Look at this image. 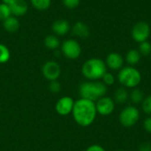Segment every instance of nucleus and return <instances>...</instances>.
Returning a JSON list of instances; mask_svg holds the SVG:
<instances>
[{"label":"nucleus","mask_w":151,"mask_h":151,"mask_svg":"<svg viewBox=\"0 0 151 151\" xmlns=\"http://www.w3.org/2000/svg\"><path fill=\"white\" fill-rule=\"evenodd\" d=\"M138 151H151V143L149 142L141 143L138 148Z\"/></svg>","instance_id":"c85d7f7f"},{"label":"nucleus","mask_w":151,"mask_h":151,"mask_svg":"<svg viewBox=\"0 0 151 151\" xmlns=\"http://www.w3.org/2000/svg\"><path fill=\"white\" fill-rule=\"evenodd\" d=\"M150 26L145 22V21H139L132 28V37L133 39L137 42L138 43H141L142 42L148 41L150 35Z\"/></svg>","instance_id":"0eeeda50"},{"label":"nucleus","mask_w":151,"mask_h":151,"mask_svg":"<svg viewBox=\"0 0 151 151\" xmlns=\"http://www.w3.org/2000/svg\"><path fill=\"white\" fill-rule=\"evenodd\" d=\"M141 58H142V55L140 54L138 50L133 49V50H130L127 51V53L126 54V57H125V60L128 65L134 66L140 62Z\"/></svg>","instance_id":"f3484780"},{"label":"nucleus","mask_w":151,"mask_h":151,"mask_svg":"<svg viewBox=\"0 0 151 151\" xmlns=\"http://www.w3.org/2000/svg\"><path fill=\"white\" fill-rule=\"evenodd\" d=\"M124 58L121 54L118 52H111L107 55L105 59V64L107 68H110L112 71H119L124 67Z\"/></svg>","instance_id":"9b49d317"},{"label":"nucleus","mask_w":151,"mask_h":151,"mask_svg":"<svg viewBox=\"0 0 151 151\" xmlns=\"http://www.w3.org/2000/svg\"><path fill=\"white\" fill-rule=\"evenodd\" d=\"M15 0H2V3H4V4H8L9 6L14 2Z\"/></svg>","instance_id":"7c9ffc66"},{"label":"nucleus","mask_w":151,"mask_h":151,"mask_svg":"<svg viewBox=\"0 0 151 151\" xmlns=\"http://www.w3.org/2000/svg\"><path fill=\"white\" fill-rule=\"evenodd\" d=\"M107 72L105 62L98 58H92L85 61L81 66L82 75L88 81H99Z\"/></svg>","instance_id":"7ed1b4c3"},{"label":"nucleus","mask_w":151,"mask_h":151,"mask_svg":"<svg viewBox=\"0 0 151 151\" xmlns=\"http://www.w3.org/2000/svg\"><path fill=\"white\" fill-rule=\"evenodd\" d=\"M62 3L65 8L73 10V9L77 8L80 5L81 0H62Z\"/></svg>","instance_id":"bb28decb"},{"label":"nucleus","mask_w":151,"mask_h":151,"mask_svg":"<svg viewBox=\"0 0 151 151\" xmlns=\"http://www.w3.org/2000/svg\"><path fill=\"white\" fill-rule=\"evenodd\" d=\"M12 15V14L10 6L6 4L0 3V20L3 22L4 19H6Z\"/></svg>","instance_id":"4be33fe9"},{"label":"nucleus","mask_w":151,"mask_h":151,"mask_svg":"<svg viewBox=\"0 0 151 151\" xmlns=\"http://www.w3.org/2000/svg\"><path fill=\"white\" fill-rule=\"evenodd\" d=\"M141 104H142V111L145 114L151 116V95L145 96V98L143 99V101Z\"/></svg>","instance_id":"b1692460"},{"label":"nucleus","mask_w":151,"mask_h":151,"mask_svg":"<svg viewBox=\"0 0 151 151\" xmlns=\"http://www.w3.org/2000/svg\"><path fill=\"white\" fill-rule=\"evenodd\" d=\"M11 58V52L9 48L3 44L0 43V64H5L10 60Z\"/></svg>","instance_id":"412c9836"},{"label":"nucleus","mask_w":151,"mask_h":151,"mask_svg":"<svg viewBox=\"0 0 151 151\" xmlns=\"http://www.w3.org/2000/svg\"><path fill=\"white\" fill-rule=\"evenodd\" d=\"M72 33L74 36L81 39L88 38L90 35L89 27L87 24H85L82 21H77L73 24V26L71 27Z\"/></svg>","instance_id":"4468645a"},{"label":"nucleus","mask_w":151,"mask_h":151,"mask_svg":"<svg viewBox=\"0 0 151 151\" xmlns=\"http://www.w3.org/2000/svg\"><path fill=\"white\" fill-rule=\"evenodd\" d=\"M116 151H125V150H116Z\"/></svg>","instance_id":"2f4dec72"},{"label":"nucleus","mask_w":151,"mask_h":151,"mask_svg":"<svg viewBox=\"0 0 151 151\" xmlns=\"http://www.w3.org/2000/svg\"><path fill=\"white\" fill-rule=\"evenodd\" d=\"M107 93V86L102 81H88L82 82L79 87L81 98L96 102Z\"/></svg>","instance_id":"f03ea898"},{"label":"nucleus","mask_w":151,"mask_h":151,"mask_svg":"<svg viewBox=\"0 0 151 151\" xmlns=\"http://www.w3.org/2000/svg\"><path fill=\"white\" fill-rule=\"evenodd\" d=\"M20 27V22L19 19L15 16H10L3 21V27L6 32L14 33L19 30Z\"/></svg>","instance_id":"2eb2a0df"},{"label":"nucleus","mask_w":151,"mask_h":151,"mask_svg":"<svg viewBox=\"0 0 151 151\" xmlns=\"http://www.w3.org/2000/svg\"><path fill=\"white\" fill-rule=\"evenodd\" d=\"M143 127L145 131L151 134V116L147 117L143 121Z\"/></svg>","instance_id":"cd10ccee"},{"label":"nucleus","mask_w":151,"mask_h":151,"mask_svg":"<svg viewBox=\"0 0 151 151\" xmlns=\"http://www.w3.org/2000/svg\"><path fill=\"white\" fill-rule=\"evenodd\" d=\"M49 90L51 92V93H54V94H58L61 91V84L60 82L57 80V81H50L49 83Z\"/></svg>","instance_id":"a878e982"},{"label":"nucleus","mask_w":151,"mask_h":151,"mask_svg":"<svg viewBox=\"0 0 151 151\" xmlns=\"http://www.w3.org/2000/svg\"><path fill=\"white\" fill-rule=\"evenodd\" d=\"M52 31L57 36H64L71 31V25L68 20L65 19H56L52 24Z\"/></svg>","instance_id":"f8f14e48"},{"label":"nucleus","mask_w":151,"mask_h":151,"mask_svg":"<svg viewBox=\"0 0 151 151\" xmlns=\"http://www.w3.org/2000/svg\"><path fill=\"white\" fill-rule=\"evenodd\" d=\"M10 8L12 16L18 18L27 14L28 11V4L26 0H15L10 5Z\"/></svg>","instance_id":"ddd939ff"},{"label":"nucleus","mask_w":151,"mask_h":151,"mask_svg":"<svg viewBox=\"0 0 151 151\" xmlns=\"http://www.w3.org/2000/svg\"><path fill=\"white\" fill-rule=\"evenodd\" d=\"M72 115L74 121L79 126L83 127L91 126L97 115L95 102L84 98L76 100L74 102Z\"/></svg>","instance_id":"f257e3e1"},{"label":"nucleus","mask_w":151,"mask_h":151,"mask_svg":"<svg viewBox=\"0 0 151 151\" xmlns=\"http://www.w3.org/2000/svg\"><path fill=\"white\" fill-rule=\"evenodd\" d=\"M85 151H106L104 148H103L102 146L98 145V144H93L90 145Z\"/></svg>","instance_id":"c756f323"},{"label":"nucleus","mask_w":151,"mask_h":151,"mask_svg":"<svg viewBox=\"0 0 151 151\" xmlns=\"http://www.w3.org/2000/svg\"><path fill=\"white\" fill-rule=\"evenodd\" d=\"M32 6L38 11H45L50 7L51 0H30Z\"/></svg>","instance_id":"aec40b11"},{"label":"nucleus","mask_w":151,"mask_h":151,"mask_svg":"<svg viewBox=\"0 0 151 151\" xmlns=\"http://www.w3.org/2000/svg\"><path fill=\"white\" fill-rule=\"evenodd\" d=\"M138 51L142 56H149L151 54V43L148 41L142 42L139 44Z\"/></svg>","instance_id":"5701e85b"},{"label":"nucleus","mask_w":151,"mask_h":151,"mask_svg":"<svg viewBox=\"0 0 151 151\" xmlns=\"http://www.w3.org/2000/svg\"><path fill=\"white\" fill-rule=\"evenodd\" d=\"M42 73L43 77L49 81H57L61 74V67L56 61L49 60L42 65Z\"/></svg>","instance_id":"6e6552de"},{"label":"nucleus","mask_w":151,"mask_h":151,"mask_svg":"<svg viewBox=\"0 0 151 151\" xmlns=\"http://www.w3.org/2000/svg\"><path fill=\"white\" fill-rule=\"evenodd\" d=\"M140 119V111L137 107L129 105L125 107L119 115V120L121 126L132 127L137 124Z\"/></svg>","instance_id":"39448f33"},{"label":"nucleus","mask_w":151,"mask_h":151,"mask_svg":"<svg viewBox=\"0 0 151 151\" xmlns=\"http://www.w3.org/2000/svg\"><path fill=\"white\" fill-rule=\"evenodd\" d=\"M144 98H145L144 93L139 88H132L131 92L129 93V100H131V102L134 104H142Z\"/></svg>","instance_id":"6ab92c4d"},{"label":"nucleus","mask_w":151,"mask_h":151,"mask_svg":"<svg viewBox=\"0 0 151 151\" xmlns=\"http://www.w3.org/2000/svg\"><path fill=\"white\" fill-rule=\"evenodd\" d=\"M119 82L126 88H137L142 82V73L134 66H124L118 73Z\"/></svg>","instance_id":"20e7f679"},{"label":"nucleus","mask_w":151,"mask_h":151,"mask_svg":"<svg viewBox=\"0 0 151 151\" xmlns=\"http://www.w3.org/2000/svg\"><path fill=\"white\" fill-rule=\"evenodd\" d=\"M44 46L51 50H58V48L60 47V41L58 36H57L56 35H48L45 38H44Z\"/></svg>","instance_id":"a211bd4d"},{"label":"nucleus","mask_w":151,"mask_h":151,"mask_svg":"<svg viewBox=\"0 0 151 151\" xmlns=\"http://www.w3.org/2000/svg\"><path fill=\"white\" fill-rule=\"evenodd\" d=\"M0 151H1V150H0Z\"/></svg>","instance_id":"473e14b6"},{"label":"nucleus","mask_w":151,"mask_h":151,"mask_svg":"<svg viewBox=\"0 0 151 151\" xmlns=\"http://www.w3.org/2000/svg\"><path fill=\"white\" fill-rule=\"evenodd\" d=\"M74 102L75 101L71 96H62L58 100L55 105V110L57 113L60 116H67L69 114H72Z\"/></svg>","instance_id":"9d476101"},{"label":"nucleus","mask_w":151,"mask_h":151,"mask_svg":"<svg viewBox=\"0 0 151 151\" xmlns=\"http://www.w3.org/2000/svg\"><path fill=\"white\" fill-rule=\"evenodd\" d=\"M95 104H96L97 114L104 116V117L110 116L111 114H112L116 106V104L113 98L110 96H106L98 99L96 102H95Z\"/></svg>","instance_id":"1a4fd4ad"},{"label":"nucleus","mask_w":151,"mask_h":151,"mask_svg":"<svg viewBox=\"0 0 151 151\" xmlns=\"http://www.w3.org/2000/svg\"><path fill=\"white\" fill-rule=\"evenodd\" d=\"M115 81H116V79H115V76L112 74V73H108V72H106L105 73V74L103 76V78H102V81L108 87V86H112L114 83H115Z\"/></svg>","instance_id":"393cba45"},{"label":"nucleus","mask_w":151,"mask_h":151,"mask_svg":"<svg viewBox=\"0 0 151 151\" xmlns=\"http://www.w3.org/2000/svg\"><path fill=\"white\" fill-rule=\"evenodd\" d=\"M113 100L117 104H124L129 100V92L126 88H119L115 90Z\"/></svg>","instance_id":"dca6fc26"},{"label":"nucleus","mask_w":151,"mask_h":151,"mask_svg":"<svg viewBox=\"0 0 151 151\" xmlns=\"http://www.w3.org/2000/svg\"><path fill=\"white\" fill-rule=\"evenodd\" d=\"M61 54L68 59H77L81 54V46L75 39H67L60 45Z\"/></svg>","instance_id":"423d86ee"}]
</instances>
